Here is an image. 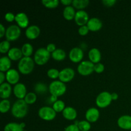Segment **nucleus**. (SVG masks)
<instances>
[{
	"mask_svg": "<svg viewBox=\"0 0 131 131\" xmlns=\"http://www.w3.org/2000/svg\"><path fill=\"white\" fill-rule=\"evenodd\" d=\"M12 115L18 119L23 118L28 113V105L24 99H18L15 101L11 108Z\"/></svg>",
	"mask_w": 131,
	"mask_h": 131,
	"instance_id": "1",
	"label": "nucleus"
},
{
	"mask_svg": "<svg viewBox=\"0 0 131 131\" xmlns=\"http://www.w3.org/2000/svg\"><path fill=\"white\" fill-rule=\"evenodd\" d=\"M35 61L31 57L23 56L19 61L17 67L19 72L24 75H28L33 72L35 67Z\"/></svg>",
	"mask_w": 131,
	"mask_h": 131,
	"instance_id": "2",
	"label": "nucleus"
},
{
	"mask_svg": "<svg viewBox=\"0 0 131 131\" xmlns=\"http://www.w3.org/2000/svg\"><path fill=\"white\" fill-rule=\"evenodd\" d=\"M49 92L52 95L60 97L65 93L67 91V86L65 83L60 80H54L51 82L48 86Z\"/></svg>",
	"mask_w": 131,
	"mask_h": 131,
	"instance_id": "3",
	"label": "nucleus"
},
{
	"mask_svg": "<svg viewBox=\"0 0 131 131\" xmlns=\"http://www.w3.org/2000/svg\"><path fill=\"white\" fill-rule=\"evenodd\" d=\"M51 56V54L46 49V48L40 47L35 52L33 60L37 65H43L48 62Z\"/></svg>",
	"mask_w": 131,
	"mask_h": 131,
	"instance_id": "4",
	"label": "nucleus"
},
{
	"mask_svg": "<svg viewBox=\"0 0 131 131\" xmlns=\"http://www.w3.org/2000/svg\"><path fill=\"white\" fill-rule=\"evenodd\" d=\"M112 101L111 93L107 91H104L97 96L95 104L99 108H106L111 104Z\"/></svg>",
	"mask_w": 131,
	"mask_h": 131,
	"instance_id": "5",
	"label": "nucleus"
},
{
	"mask_svg": "<svg viewBox=\"0 0 131 131\" xmlns=\"http://www.w3.org/2000/svg\"><path fill=\"white\" fill-rule=\"evenodd\" d=\"M57 113L51 106H42L38 110V115L42 120L45 121H52L55 119Z\"/></svg>",
	"mask_w": 131,
	"mask_h": 131,
	"instance_id": "6",
	"label": "nucleus"
},
{
	"mask_svg": "<svg viewBox=\"0 0 131 131\" xmlns=\"http://www.w3.org/2000/svg\"><path fill=\"white\" fill-rule=\"evenodd\" d=\"M95 64L90 60H84L79 63L78 66V73L83 76L90 75L94 72Z\"/></svg>",
	"mask_w": 131,
	"mask_h": 131,
	"instance_id": "7",
	"label": "nucleus"
},
{
	"mask_svg": "<svg viewBox=\"0 0 131 131\" xmlns=\"http://www.w3.org/2000/svg\"><path fill=\"white\" fill-rule=\"evenodd\" d=\"M21 35V29L16 24H12L10 25L6 28V34H5V37H6V40L9 42L12 41H15L17 40L20 37Z\"/></svg>",
	"mask_w": 131,
	"mask_h": 131,
	"instance_id": "8",
	"label": "nucleus"
},
{
	"mask_svg": "<svg viewBox=\"0 0 131 131\" xmlns=\"http://www.w3.org/2000/svg\"><path fill=\"white\" fill-rule=\"evenodd\" d=\"M69 57L72 62L81 63L84 58V51L80 47H74L69 51Z\"/></svg>",
	"mask_w": 131,
	"mask_h": 131,
	"instance_id": "9",
	"label": "nucleus"
},
{
	"mask_svg": "<svg viewBox=\"0 0 131 131\" xmlns=\"http://www.w3.org/2000/svg\"><path fill=\"white\" fill-rule=\"evenodd\" d=\"M75 76V71L70 67H66L60 71L59 80L64 83H69L74 79Z\"/></svg>",
	"mask_w": 131,
	"mask_h": 131,
	"instance_id": "10",
	"label": "nucleus"
},
{
	"mask_svg": "<svg viewBox=\"0 0 131 131\" xmlns=\"http://www.w3.org/2000/svg\"><path fill=\"white\" fill-rule=\"evenodd\" d=\"M89 15L85 10H78L75 14L74 20L77 25L79 26V27L82 26L86 25L89 20Z\"/></svg>",
	"mask_w": 131,
	"mask_h": 131,
	"instance_id": "11",
	"label": "nucleus"
},
{
	"mask_svg": "<svg viewBox=\"0 0 131 131\" xmlns=\"http://www.w3.org/2000/svg\"><path fill=\"white\" fill-rule=\"evenodd\" d=\"M19 70H17L15 69H11L8 70L6 73V80L7 83L9 84L15 85L19 83V79H20V74H19Z\"/></svg>",
	"mask_w": 131,
	"mask_h": 131,
	"instance_id": "12",
	"label": "nucleus"
},
{
	"mask_svg": "<svg viewBox=\"0 0 131 131\" xmlns=\"http://www.w3.org/2000/svg\"><path fill=\"white\" fill-rule=\"evenodd\" d=\"M13 93L15 97H17L18 99H24V97L28 93L25 84L21 83H19L14 85V86L13 87Z\"/></svg>",
	"mask_w": 131,
	"mask_h": 131,
	"instance_id": "13",
	"label": "nucleus"
},
{
	"mask_svg": "<svg viewBox=\"0 0 131 131\" xmlns=\"http://www.w3.org/2000/svg\"><path fill=\"white\" fill-rule=\"evenodd\" d=\"M100 117V111L97 107H90L85 113V118L90 123L96 122Z\"/></svg>",
	"mask_w": 131,
	"mask_h": 131,
	"instance_id": "14",
	"label": "nucleus"
},
{
	"mask_svg": "<svg viewBox=\"0 0 131 131\" xmlns=\"http://www.w3.org/2000/svg\"><path fill=\"white\" fill-rule=\"evenodd\" d=\"M15 21L20 28H27L29 26V18L24 12H19L15 15Z\"/></svg>",
	"mask_w": 131,
	"mask_h": 131,
	"instance_id": "15",
	"label": "nucleus"
},
{
	"mask_svg": "<svg viewBox=\"0 0 131 131\" xmlns=\"http://www.w3.org/2000/svg\"><path fill=\"white\" fill-rule=\"evenodd\" d=\"M40 34V29L39 26L37 25L29 26L28 28L26 29L25 35L26 37L29 40H35L38 38Z\"/></svg>",
	"mask_w": 131,
	"mask_h": 131,
	"instance_id": "16",
	"label": "nucleus"
},
{
	"mask_svg": "<svg viewBox=\"0 0 131 131\" xmlns=\"http://www.w3.org/2000/svg\"><path fill=\"white\" fill-rule=\"evenodd\" d=\"M118 126L124 130H131V116L124 115L120 116L117 120Z\"/></svg>",
	"mask_w": 131,
	"mask_h": 131,
	"instance_id": "17",
	"label": "nucleus"
},
{
	"mask_svg": "<svg viewBox=\"0 0 131 131\" xmlns=\"http://www.w3.org/2000/svg\"><path fill=\"white\" fill-rule=\"evenodd\" d=\"M87 26L89 28L90 31L96 32L99 31L102 28V22L100 19L97 17L90 18L87 23Z\"/></svg>",
	"mask_w": 131,
	"mask_h": 131,
	"instance_id": "18",
	"label": "nucleus"
},
{
	"mask_svg": "<svg viewBox=\"0 0 131 131\" xmlns=\"http://www.w3.org/2000/svg\"><path fill=\"white\" fill-rule=\"evenodd\" d=\"M13 88L11 84L7 82H5L0 84V97L2 99H8L10 97Z\"/></svg>",
	"mask_w": 131,
	"mask_h": 131,
	"instance_id": "19",
	"label": "nucleus"
},
{
	"mask_svg": "<svg viewBox=\"0 0 131 131\" xmlns=\"http://www.w3.org/2000/svg\"><path fill=\"white\" fill-rule=\"evenodd\" d=\"M88 58L90 61H92L93 63L97 64L101 61L102 59V54L99 49L93 47L88 52Z\"/></svg>",
	"mask_w": 131,
	"mask_h": 131,
	"instance_id": "20",
	"label": "nucleus"
},
{
	"mask_svg": "<svg viewBox=\"0 0 131 131\" xmlns=\"http://www.w3.org/2000/svg\"><path fill=\"white\" fill-rule=\"evenodd\" d=\"M7 56L12 61H19L23 57L21 49L19 47H12L7 53Z\"/></svg>",
	"mask_w": 131,
	"mask_h": 131,
	"instance_id": "21",
	"label": "nucleus"
},
{
	"mask_svg": "<svg viewBox=\"0 0 131 131\" xmlns=\"http://www.w3.org/2000/svg\"><path fill=\"white\" fill-rule=\"evenodd\" d=\"M63 116L67 120H74L78 116V112L74 107L67 106L62 112Z\"/></svg>",
	"mask_w": 131,
	"mask_h": 131,
	"instance_id": "22",
	"label": "nucleus"
},
{
	"mask_svg": "<svg viewBox=\"0 0 131 131\" xmlns=\"http://www.w3.org/2000/svg\"><path fill=\"white\" fill-rule=\"evenodd\" d=\"M12 60L7 56H4L0 58V71L6 72L11 69Z\"/></svg>",
	"mask_w": 131,
	"mask_h": 131,
	"instance_id": "23",
	"label": "nucleus"
},
{
	"mask_svg": "<svg viewBox=\"0 0 131 131\" xmlns=\"http://www.w3.org/2000/svg\"><path fill=\"white\" fill-rule=\"evenodd\" d=\"M75 14H76V12H75V8L71 5L65 6V8L63 9V12L64 18L67 20H71L72 19H74Z\"/></svg>",
	"mask_w": 131,
	"mask_h": 131,
	"instance_id": "24",
	"label": "nucleus"
},
{
	"mask_svg": "<svg viewBox=\"0 0 131 131\" xmlns=\"http://www.w3.org/2000/svg\"><path fill=\"white\" fill-rule=\"evenodd\" d=\"M66 52L64 51L62 49H56L55 51H54L52 54H51V57L56 61H63L66 58Z\"/></svg>",
	"mask_w": 131,
	"mask_h": 131,
	"instance_id": "25",
	"label": "nucleus"
},
{
	"mask_svg": "<svg viewBox=\"0 0 131 131\" xmlns=\"http://www.w3.org/2000/svg\"><path fill=\"white\" fill-rule=\"evenodd\" d=\"M20 124L15 122L8 123L4 127V131H24Z\"/></svg>",
	"mask_w": 131,
	"mask_h": 131,
	"instance_id": "26",
	"label": "nucleus"
},
{
	"mask_svg": "<svg viewBox=\"0 0 131 131\" xmlns=\"http://www.w3.org/2000/svg\"><path fill=\"white\" fill-rule=\"evenodd\" d=\"M21 51L23 56L30 57L33 52V47L30 43H25L22 46Z\"/></svg>",
	"mask_w": 131,
	"mask_h": 131,
	"instance_id": "27",
	"label": "nucleus"
},
{
	"mask_svg": "<svg viewBox=\"0 0 131 131\" xmlns=\"http://www.w3.org/2000/svg\"><path fill=\"white\" fill-rule=\"evenodd\" d=\"M89 3V0H73L72 6L75 8L81 10L86 8Z\"/></svg>",
	"mask_w": 131,
	"mask_h": 131,
	"instance_id": "28",
	"label": "nucleus"
},
{
	"mask_svg": "<svg viewBox=\"0 0 131 131\" xmlns=\"http://www.w3.org/2000/svg\"><path fill=\"white\" fill-rule=\"evenodd\" d=\"M47 90H49V88H47L46 84L41 82L36 83L34 86L35 92L38 94H44L47 92Z\"/></svg>",
	"mask_w": 131,
	"mask_h": 131,
	"instance_id": "29",
	"label": "nucleus"
},
{
	"mask_svg": "<svg viewBox=\"0 0 131 131\" xmlns=\"http://www.w3.org/2000/svg\"><path fill=\"white\" fill-rule=\"evenodd\" d=\"M11 107V103L8 99H2L0 102V111L1 113L8 112Z\"/></svg>",
	"mask_w": 131,
	"mask_h": 131,
	"instance_id": "30",
	"label": "nucleus"
},
{
	"mask_svg": "<svg viewBox=\"0 0 131 131\" xmlns=\"http://www.w3.org/2000/svg\"><path fill=\"white\" fill-rule=\"evenodd\" d=\"M37 100V96L36 93L35 92H29L26 94V97H24V101L28 105L33 104L36 102Z\"/></svg>",
	"mask_w": 131,
	"mask_h": 131,
	"instance_id": "31",
	"label": "nucleus"
},
{
	"mask_svg": "<svg viewBox=\"0 0 131 131\" xmlns=\"http://www.w3.org/2000/svg\"><path fill=\"white\" fill-rule=\"evenodd\" d=\"M52 107L56 113H60L63 112L66 106H65L64 101H61V100H58L54 103L52 104Z\"/></svg>",
	"mask_w": 131,
	"mask_h": 131,
	"instance_id": "32",
	"label": "nucleus"
},
{
	"mask_svg": "<svg viewBox=\"0 0 131 131\" xmlns=\"http://www.w3.org/2000/svg\"><path fill=\"white\" fill-rule=\"evenodd\" d=\"M42 3L43 6L48 8H55L60 4L59 0H42Z\"/></svg>",
	"mask_w": 131,
	"mask_h": 131,
	"instance_id": "33",
	"label": "nucleus"
},
{
	"mask_svg": "<svg viewBox=\"0 0 131 131\" xmlns=\"http://www.w3.org/2000/svg\"><path fill=\"white\" fill-rule=\"evenodd\" d=\"M78 127L80 131H89L91 129L92 125H91V123L87 121L86 120H81V121H79Z\"/></svg>",
	"mask_w": 131,
	"mask_h": 131,
	"instance_id": "34",
	"label": "nucleus"
},
{
	"mask_svg": "<svg viewBox=\"0 0 131 131\" xmlns=\"http://www.w3.org/2000/svg\"><path fill=\"white\" fill-rule=\"evenodd\" d=\"M10 42L8 40H3L0 43V52L2 54L8 53L10 49Z\"/></svg>",
	"mask_w": 131,
	"mask_h": 131,
	"instance_id": "35",
	"label": "nucleus"
},
{
	"mask_svg": "<svg viewBox=\"0 0 131 131\" xmlns=\"http://www.w3.org/2000/svg\"><path fill=\"white\" fill-rule=\"evenodd\" d=\"M47 75L50 79H56L57 78H59L60 70H58L56 69H54V68H51V69H49L47 70Z\"/></svg>",
	"mask_w": 131,
	"mask_h": 131,
	"instance_id": "36",
	"label": "nucleus"
},
{
	"mask_svg": "<svg viewBox=\"0 0 131 131\" xmlns=\"http://www.w3.org/2000/svg\"><path fill=\"white\" fill-rule=\"evenodd\" d=\"M105 67L104 65L102 63H98L97 64H95L94 66V72H95L97 74H101L104 71Z\"/></svg>",
	"mask_w": 131,
	"mask_h": 131,
	"instance_id": "37",
	"label": "nucleus"
},
{
	"mask_svg": "<svg viewBox=\"0 0 131 131\" xmlns=\"http://www.w3.org/2000/svg\"><path fill=\"white\" fill-rule=\"evenodd\" d=\"M90 29L88 28V27L87 26V25H84L80 26L78 29V33L81 36H85L89 33Z\"/></svg>",
	"mask_w": 131,
	"mask_h": 131,
	"instance_id": "38",
	"label": "nucleus"
},
{
	"mask_svg": "<svg viewBox=\"0 0 131 131\" xmlns=\"http://www.w3.org/2000/svg\"><path fill=\"white\" fill-rule=\"evenodd\" d=\"M5 19L7 22L12 23V22L15 20V15L14 14H13L12 12H7L6 14H5Z\"/></svg>",
	"mask_w": 131,
	"mask_h": 131,
	"instance_id": "39",
	"label": "nucleus"
},
{
	"mask_svg": "<svg viewBox=\"0 0 131 131\" xmlns=\"http://www.w3.org/2000/svg\"><path fill=\"white\" fill-rule=\"evenodd\" d=\"M102 4L107 7H111L116 4V0H102Z\"/></svg>",
	"mask_w": 131,
	"mask_h": 131,
	"instance_id": "40",
	"label": "nucleus"
},
{
	"mask_svg": "<svg viewBox=\"0 0 131 131\" xmlns=\"http://www.w3.org/2000/svg\"><path fill=\"white\" fill-rule=\"evenodd\" d=\"M64 131H80L78 125L75 124H70L65 128Z\"/></svg>",
	"mask_w": 131,
	"mask_h": 131,
	"instance_id": "41",
	"label": "nucleus"
},
{
	"mask_svg": "<svg viewBox=\"0 0 131 131\" xmlns=\"http://www.w3.org/2000/svg\"><path fill=\"white\" fill-rule=\"evenodd\" d=\"M46 49L49 51L51 54H52L54 51H55L56 50V46L54 43H49V44L47 45L46 46Z\"/></svg>",
	"mask_w": 131,
	"mask_h": 131,
	"instance_id": "42",
	"label": "nucleus"
},
{
	"mask_svg": "<svg viewBox=\"0 0 131 131\" xmlns=\"http://www.w3.org/2000/svg\"><path fill=\"white\" fill-rule=\"evenodd\" d=\"M6 29L3 24H0V38H3L6 34Z\"/></svg>",
	"mask_w": 131,
	"mask_h": 131,
	"instance_id": "43",
	"label": "nucleus"
},
{
	"mask_svg": "<svg viewBox=\"0 0 131 131\" xmlns=\"http://www.w3.org/2000/svg\"><path fill=\"white\" fill-rule=\"evenodd\" d=\"M72 2L73 1H72V0H61L60 1V3L63 5H65V6H70L71 4L72 5Z\"/></svg>",
	"mask_w": 131,
	"mask_h": 131,
	"instance_id": "44",
	"label": "nucleus"
},
{
	"mask_svg": "<svg viewBox=\"0 0 131 131\" xmlns=\"http://www.w3.org/2000/svg\"><path fill=\"white\" fill-rule=\"evenodd\" d=\"M6 79V75L3 72H0V84L5 83V80Z\"/></svg>",
	"mask_w": 131,
	"mask_h": 131,
	"instance_id": "45",
	"label": "nucleus"
},
{
	"mask_svg": "<svg viewBox=\"0 0 131 131\" xmlns=\"http://www.w3.org/2000/svg\"><path fill=\"white\" fill-rule=\"evenodd\" d=\"M49 101L50 102H51L52 104H54L56 101H58V97L51 95V96L49 97Z\"/></svg>",
	"mask_w": 131,
	"mask_h": 131,
	"instance_id": "46",
	"label": "nucleus"
},
{
	"mask_svg": "<svg viewBox=\"0 0 131 131\" xmlns=\"http://www.w3.org/2000/svg\"><path fill=\"white\" fill-rule=\"evenodd\" d=\"M111 98H112L113 101H116L118 99V95L116 92H113L111 93Z\"/></svg>",
	"mask_w": 131,
	"mask_h": 131,
	"instance_id": "47",
	"label": "nucleus"
},
{
	"mask_svg": "<svg viewBox=\"0 0 131 131\" xmlns=\"http://www.w3.org/2000/svg\"><path fill=\"white\" fill-rule=\"evenodd\" d=\"M20 126L22 127L23 128V129H24V127H26V124L25 123H24V122H22V123H20Z\"/></svg>",
	"mask_w": 131,
	"mask_h": 131,
	"instance_id": "48",
	"label": "nucleus"
},
{
	"mask_svg": "<svg viewBox=\"0 0 131 131\" xmlns=\"http://www.w3.org/2000/svg\"><path fill=\"white\" fill-rule=\"evenodd\" d=\"M24 131H28V130H24Z\"/></svg>",
	"mask_w": 131,
	"mask_h": 131,
	"instance_id": "49",
	"label": "nucleus"
}]
</instances>
